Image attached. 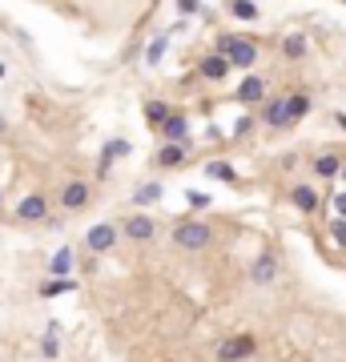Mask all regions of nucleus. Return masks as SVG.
<instances>
[{"instance_id": "f257e3e1", "label": "nucleus", "mask_w": 346, "mask_h": 362, "mask_svg": "<svg viewBox=\"0 0 346 362\" xmlns=\"http://www.w3.org/2000/svg\"><path fill=\"white\" fill-rule=\"evenodd\" d=\"M217 52L238 68H250L254 61H258V45L246 41V36H222V41H217Z\"/></svg>"}, {"instance_id": "f03ea898", "label": "nucleus", "mask_w": 346, "mask_h": 362, "mask_svg": "<svg viewBox=\"0 0 346 362\" xmlns=\"http://www.w3.org/2000/svg\"><path fill=\"white\" fill-rule=\"evenodd\" d=\"M210 242H214V230L206 222H182L173 230V246H182V249H206Z\"/></svg>"}, {"instance_id": "7ed1b4c3", "label": "nucleus", "mask_w": 346, "mask_h": 362, "mask_svg": "<svg viewBox=\"0 0 346 362\" xmlns=\"http://www.w3.org/2000/svg\"><path fill=\"white\" fill-rule=\"evenodd\" d=\"M85 246L93 249V254H105V249H113V246H117V226H109V222L93 226V230H89V238H85Z\"/></svg>"}, {"instance_id": "20e7f679", "label": "nucleus", "mask_w": 346, "mask_h": 362, "mask_svg": "<svg viewBox=\"0 0 346 362\" xmlns=\"http://www.w3.org/2000/svg\"><path fill=\"white\" fill-rule=\"evenodd\" d=\"M254 338L250 334H242V338H230V342H222L217 346V359L222 362H238V359H246V354H254Z\"/></svg>"}, {"instance_id": "39448f33", "label": "nucleus", "mask_w": 346, "mask_h": 362, "mask_svg": "<svg viewBox=\"0 0 346 362\" xmlns=\"http://www.w3.org/2000/svg\"><path fill=\"white\" fill-rule=\"evenodd\" d=\"M274 274H278V262H274L270 254H258V262L250 266V278L258 282V286H270V282H274Z\"/></svg>"}, {"instance_id": "423d86ee", "label": "nucleus", "mask_w": 346, "mask_h": 362, "mask_svg": "<svg viewBox=\"0 0 346 362\" xmlns=\"http://www.w3.org/2000/svg\"><path fill=\"white\" fill-rule=\"evenodd\" d=\"M17 214L24 217V222H41V217L49 214V201L41 198V194H29V198L17 205Z\"/></svg>"}, {"instance_id": "0eeeda50", "label": "nucleus", "mask_w": 346, "mask_h": 362, "mask_svg": "<svg viewBox=\"0 0 346 362\" xmlns=\"http://www.w3.org/2000/svg\"><path fill=\"white\" fill-rule=\"evenodd\" d=\"M262 97H266V81H262V77H246V81L238 85V101H242V105H258Z\"/></svg>"}, {"instance_id": "6e6552de", "label": "nucleus", "mask_w": 346, "mask_h": 362, "mask_svg": "<svg viewBox=\"0 0 346 362\" xmlns=\"http://www.w3.org/2000/svg\"><path fill=\"white\" fill-rule=\"evenodd\" d=\"M85 201H89V185H85V181H69L65 194H61V205H65V210H81Z\"/></svg>"}, {"instance_id": "1a4fd4ad", "label": "nucleus", "mask_w": 346, "mask_h": 362, "mask_svg": "<svg viewBox=\"0 0 346 362\" xmlns=\"http://www.w3.org/2000/svg\"><path fill=\"white\" fill-rule=\"evenodd\" d=\"M125 238H133V242H149V238H153V217H145V214L129 217V222H125Z\"/></svg>"}, {"instance_id": "9d476101", "label": "nucleus", "mask_w": 346, "mask_h": 362, "mask_svg": "<svg viewBox=\"0 0 346 362\" xmlns=\"http://www.w3.org/2000/svg\"><path fill=\"white\" fill-rule=\"evenodd\" d=\"M306 113H310V97H306V93H294V97H286V125L302 121Z\"/></svg>"}, {"instance_id": "9b49d317", "label": "nucleus", "mask_w": 346, "mask_h": 362, "mask_svg": "<svg viewBox=\"0 0 346 362\" xmlns=\"http://www.w3.org/2000/svg\"><path fill=\"white\" fill-rule=\"evenodd\" d=\"M201 73H206L210 81H222V77L230 73V61H226L222 52H214V57H206V61H201Z\"/></svg>"}, {"instance_id": "f8f14e48", "label": "nucleus", "mask_w": 346, "mask_h": 362, "mask_svg": "<svg viewBox=\"0 0 346 362\" xmlns=\"http://www.w3.org/2000/svg\"><path fill=\"white\" fill-rule=\"evenodd\" d=\"M343 169H346V165L338 161L334 153H322V157L314 161V173H318V178H343Z\"/></svg>"}, {"instance_id": "ddd939ff", "label": "nucleus", "mask_w": 346, "mask_h": 362, "mask_svg": "<svg viewBox=\"0 0 346 362\" xmlns=\"http://www.w3.org/2000/svg\"><path fill=\"white\" fill-rule=\"evenodd\" d=\"M161 129H165V137H169V141L185 145V133H189V125H185V117H182V113H173V117H169V121L161 125Z\"/></svg>"}, {"instance_id": "4468645a", "label": "nucleus", "mask_w": 346, "mask_h": 362, "mask_svg": "<svg viewBox=\"0 0 346 362\" xmlns=\"http://www.w3.org/2000/svg\"><path fill=\"white\" fill-rule=\"evenodd\" d=\"M294 205L302 214H314L318 210V194H314L310 185H294Z\"/></svg>"}, {"instance_id": "2eb2a0df", "label": "nucleus", "mask_w": 346, "mask_h": 362, "mask_svg": "<svg viewBox=\"0 0 346 362\" xmlns=\"http://www.w3.org/2000/svg\"><path fill=\"white\" fill-rule=\"evenodd\" d=\"M266 125H274V129H286V101H270L262 113Z\"/></svg>"}, {"instance_id": "dca6fc26", "label": "nucleus", "mask_w": 346, "mask_h": 362, "mask_svg": "<svg viewBox=\"0 0 346 362\" xmlns=\"http://www.w3.org/2000/svg\"><path fill=\"white\" fill-rule=\"evenodd\" d=\"M157 161L165 165V169H173V165H182L185 161V145H178V141H169V145L157 153Z\"/></svg>"}, {"instance_id": "f3484780", "label": "nucleus", "mask_w": 346, "mask_h": 362, "mask_svg": "<svg viewBox=\"0 0 346 362\" xmlns=\"http://www.w3.org/2000/svg\"><path fill=\"white\" fill-rule=\"evenodd\" d=\"M282 52H286L290 61H298V57L306 52V36H302V33H290L286 41H282Z\"/></svg>"}, {"instance_id": "a211bd4d", "label": "nucleus", "mask_w": 346, "mask_h": 362, "mask_svg": "<svg viewBox=\"0 0 346 362\" xmlns=\"http://www.w3.org/2000/svg\"><path fill=\"white\" fill-rule=\"evenodd\" d=\"M145 117L153 121V125H165L173 113H169V105H165V101H149V105H145Z\"/></svg>"}, {"instance_id": "6ab92c4d", "label": "nucleus", "mask_w": 346, "mask_h": 362, "mask_svg": "<svg viewBox=\"0 0 346 362\" xmlns=\"http://www.w3.org/2000/svg\"><path fill=\"white\" fill-rule=\"evenodd\" d=\"M125 153H129V141H109V145H105V157H101V173L109 169L113 157H125Z\"/></svg>"}, {"instance_id": "aec40b11", "label": "nucleus", "mask_w": 346, "mask_h": 362, "mask_svg": "<svg viewBox=\"0 0 346 362\" xmlns=\"http://www.w3.org/2000/svg\"><path fill=\"white\" fill-rule=\"evenodd\" d=\"M69 266H73V249H57V258H52V266H49V270H52V278H61V274H69Z\"/></svg>"}, {"instance_id": "412c9836", "label": "nucleus", "mask_w": 346, "mask_h": 362, "mask_svg": "<svg viewBox=\"0 0 346 362\" xmlns=\"http://www.w3.org/2000/svg\"><path fill=\"white\" fill-rule=\"evenodd\" d=\"M206 173H210V178H222V181H230V185H238V173H233L230 165L226 161H214V165H206Z\"/></svg>"}, {"instance_id": "4be33fe9", "label": "nucleus", "mask_w": 346, "mask_h": 362, "mask_svg": "<svg viewBox=\"0 0 346 362\" xmlns=\"http://www.w3.org/2000/svg\"><path fill=\"white\" fill-rule=\"evenodd\" d=\"M230 8H233V17H242V20L258 17V4H254V0H230Z\"/></svg>"}, {"instance_id": "5701e85b", "label": "nucleus", "mask_w": 346, "mask_h": 362, "mask_svg": "<svg viewBox=\"0 0 346 362\" xmlns=\"http://www.w3.org/2000/svg\"><path fill=\"white\" fill-rule=\"evenodd\" d=\"M65 290H77V282H73V278H61V282H45V286H41V294H45V298L65 294Z\"/></svg>"}, {"instance_id": "b1692460", "label": "nucleus", "mask_w": 346, "mask_h": 362, "mask_svg": "<svg viewBox=\"0 0 346 362\" xmlns=\"http://www.w3.org/2000/svg\"><path fill=\"white\" fill-rule=\"evenodd\" d=\"M157 198H161V185H145V189H137V201H145V205H149V201H157Z\"/></svg>"}, {"instance_id": "393cba45", "label": "nucleus", "mask_w": 346, "mask_h": 362, "mask_svg": "<svg viewBox=\"0 0 346 362\" xmlns=\"http://www.w3.org/2000/svg\"><path fill=\"white\" fill-rule=\"evenodd\" d=\"M330 233H334V242H338V246H346V222H334Z\"/></svg>"}, {"instance_id": "a878e982", "label": "nucleus", "mask_w": 346, "mask_h": 362, "mask_svg": "<svg viewBox=\"0 0 346 362\" xmlns=\"http://www.w3.org/2000/svg\"><path fill=\"white\" fill-rule=\"evenodd\" d=\"M161 52H165V41H153V49H149V61H161Z\"/></svg>"}, {"instance_id": "bb28decb", "label": "nucleus", "mask_w": 346, "mask_h": 362, "mask_svg": "<svg viewBox=\"0 0 346 362\" xmlns=\"http://www.w3.org/2000/svg\"><path fill=\"white\" fill-rule=\"evenodd\" d=\"M178 8L182 13H198V0H178Z\"/></svg>"}, {"instance_id": "cd10ccee", "label": "nucleus", "mask_w": 346, "mask_h": 362, "mask_svg": "<svg viewBox=\"0 0 346 362\" xmlns=\"http://www.w3.org/2000/svg\"><path fill=\"white\" fill-rule=\"evenodd\" d=\"M334 214H346V194H338V198H334Z\"/></svg>"}, {"instance_id": "c85d7f7f", "label": "nucleus", "mask_w": 346, "mask_h": 362, "mask_svg": "<svg viewBox=\"0 0 346 362\" xmlns=\"http://www.w3.org/2000/svg\"><path fill=\"white\" fill-rule=\"evenodd\" d=\"M343 181H346V169H343Z\"/></svg>"}, {"instance_id": "c756f323", "label": "nucleus", "mask_w": 346, "mask_h": 362, "mask_svg": "<svg viewBox=\"0 0 346 362\" xmlns=\"http://www.w3.org/2000/svg\"><path fill=\"white\" fill-rule=\"evenodd\" d=\"M0 129H4V121H0Z\"/></svg>"}]
</instances>
